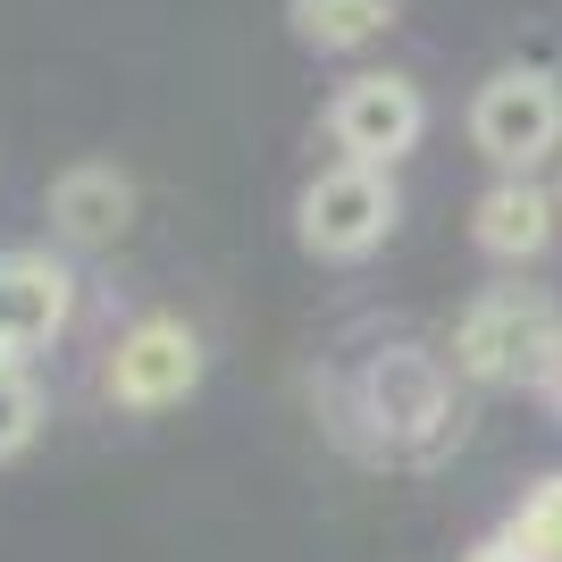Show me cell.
Returning <instances> with one entry per match:
<instances>
[{"mask_svg":"<svg viewBox=\"0 0 562 562\" xmlns=\"http://www.w3.org/2000/svg\"><path fill=\"white\" fill-rule=\"evenodd\" d=\"M562 361V311L538 285H487L453 319V370L470 386H546Z\"/></svg>","mask_w":562,"mask_h":562,"instance_id":"cell-1","label":"cell"},{"mask_svg":"<svg viewBox=\"0 0 562 562\" xmlns=\"http://www.w3.org/2000/svg\"><path fill=\"white\" fill-rule=\"evenodd\" d=\"M352 403H361V420H370L378 446L412 453V462H428L453 428V378L437 370V352H420V345L370 352L361 378H352Z\"/></svg>","mask_w":562,"mask_h":562,"instance_id":"cell-2","label":"cell"},{"mask_svg":"<svg viewBox=\"0 0 562 562\" xmlns=\"http://www.w3.org/2000/svg\"><path fill=\"white\" fill-rule=\"evenodd\" d=\"M395 177L386 168H352V160H336V168H319L303 186V202H294V235H303V252H319V260H361V252H378L386 235H395Z\"/></svg>","mask_w":562,"mask_h":562,"instance_id":"cell-3","label":"cell"},{"mask_svg":"<svg viewBox=\"0 0 562 562\" xmlns=\"http://www.w3.org/2000/svg\"><path fill=\"white\" fill-rule=\"evenodd\" d=\"M470 143H479L504 177H529L538 160H554V143H562V85L546 68L487 76L479 101H470Z\"/></svg>","mask_w":562,"mask_h":562,"instance_id":"cell-4","label":"cell"},{"mask_svg":"<svg viewBox=\"0 0 562 562\" xmlns=\"http://www.w3.org/2000/svg\"><path fill=\"white\" fill-rule=\"evenodd\" d=\"M420 126H428V101H420V85L412 76H352L345 93L328 101V135H336V151H345L352 168H395L412 143H420Z\"/></svg>","mask_w":562,"mask_h":562,"instance_id":"cell-5","label":"cell"},{"mask_svg":"<svg viewBox=\"0 0 562 562\" xmlns=\"http://www.w3.org/2000/svg\"><path fill=\"white\" fill-rule=\"evenodd\" d=\"M193 386H202V336H193L186 319L151 311V319H135V328L117 336L110 395L126 403V412H168V403H186Z\"/></svg>","mask_w":562,"mask_h":562,"instance_id":"cell-6","label":"cell"},{"mask_svg":"<svg viewBox=\"0 0 562 562\" xmlns=\"http://www.w3.org/2000/svg\"><path fill=\"white\" fill-rule=\"evenodd\" d=\"M76 319V269L50 252H0V352L9 361H34L68 336Z\"/></svg>","mask_w":562,"mask_h":562,"instance_id":"cell-7","label":"cell"},{"mask_svg":"<svg viewBox=\"0 0 562 562\" xmlns=\"http://www.w3.org/2000/svg\"><path fill=\"white\" fill-rule=\"evenodd\" d=\"M126 218H135V177L110 160H76L50 177V227L68 235V244H117L126 235Z\"/></svg>","mask_w":562,"mask_h":562,"instance_id":"cell-8","label":"cell"},{"mask_svg":"<svg viewBox=\"0 0 562 562\" xmlns=\"http://www.w3.org/2000/svg\"><path fill=\"white\" fill-rule=\"evenodd\" d=\"M554 186L538 177H504V186L479 193V211H470V235H479V252L487 260H538L554 244Z\"/></svg>","mask_w":562,"mask_h":562,"instance_id":"cell-9","label":"cell"},{"mask_svg":"<svg viewBox=\"0 0 562 562\" xmlns=\"http://www.w3.org/2000/svg\"><path fill=\"white\" fill-rule=\"evenodd\" d=\"M285 25L294 43L319 50V59H345V50L378 43L395 25V0H285Z\"/></svg>","mask_w":562,"mask_h":562,"instance_id":"cell-10","label":"cell"},{"mask_svg":"<svg viewBox=\"0 0 562 562\" xmlns=\"http://www.w3.org/2000/svg\"><path fill=\"white\" fill-rule=\"evenodd\" d=\"M504 538H513L529 562H562V470L520 495V513L504 520Z\"/></svg>","mask_w":562,"mask_h":562,"instance_id":"cell-11","label":"cell"},{"mask_svg":"<svg viewBox=\"0 0 562 562\" xmlns=\"http://www.w3.org/2000/svg\"><path fill=\"white\" fill-rule=\"evenodd\" d=\"M34 428H43V378L25 361H0V462L34 446Z\"/></svg>","mask_w":562,"mask_h":562,"instance_id":"cell-12","label":"cell"},{"mask_svg":"<svg viewBox=\"0 0 562 562\" xmlns=\"http://www.w3.org/2000/svg\"><path fill=\"white\" fill-rule=\"evenodd\" d=\"M470 562H529L513 538H487V546H470Z\"/></svg>","mask_w":562,"mask_h":562,"instance_id":"cell-13","label":"cell"},{"mask_svg":"<svg viewBox=\"0 0 562 562\" xmlns=\"http://www.w3.org/2000/svg\"><path fill=\"white\" fill-rule=\"evenodd\" d=\"M546 403H554V420H562V361H554V378H546Z\"/></svg>","mask_w":562,"mask_h":562,"instance_id":"cell-14","label":"cell"},{"mask_svg":"<svg viewBox=\"0 0 562 562\" xmlns=\"http://www.w3.org/2000/svg\"><path fill=\"white\" fill-rule=\"evenodd\" d=\"M554 211H562V186H554Z\"/></svg>","mask_w":562,"mask_h":562,"instance_id":"cell-15","label":"cell"},{"mask_svg":"<svg viewBox=\"0 0 562 562\" xmlns=\"http://www.w3.org/2000/svg\"><path fill=\"white\" fill-rule=\"evenodd\" d=\"M0 361H9V352H0Z\"/></svg>","mask_w":562,"mask_h":562,"instance_id":"cell-16","label":"cell"}]
</instances>
